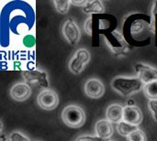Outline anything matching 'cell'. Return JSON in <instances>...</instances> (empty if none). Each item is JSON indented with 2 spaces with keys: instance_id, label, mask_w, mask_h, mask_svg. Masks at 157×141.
I'll use <instances>...</instances> for the list:
<instances>
[{
  "instance_id": "cell-1",
  "label": "cell",
  "mask_w": 157,
  "mask_h": 141,
  "mask_svg": "<svg viewBox=\"0 0 157 141\" xmlns=\"http://www.w3.org/2000/svg\"><path fill=\"white\" fill-rule=\"evenodd\" d=\"M110 86L114 92L121 96L127 97L144 90V83L137 76H117L111 81Z\"/></svg>"
},
{
  "instance_id": "cell-2",
  "label": "cell",
  "mask_w": 157,
  "mask_h": 141,
  "mask_svg": "<svg viewBox=\"0 0 157 141\" xmlns=\"http://www.w3.org/2000/svg\"><path fill=\"white\" fill-rule=\"evenodd\" d=\"M104 41L110 53L118 58L122 59L130 52V46L123 36L117 30H113L104 36Z\"/></svg>"
},
{
  "instance_id": "cell-3",
  "label": "cell",
  "mask_w": 157,
  "mask_h": 141,
  "mask_svg": "<svg viewBox=\"0 0 157 141\" xmlns=\"http://www.w3.org/2000/svg\"><path fill=\"white\" fill-rule=\"evenodd\" d=\"M63 122L69 128H79L84 126L86 120L84 109L76 105H69L65 106L61 114Z\"/></svg>"
},
{
  "instance_id": "cell-4",
  "label": "cell",
  "mask_w": 157,
  "mask_h": 141,
  "mask_svg": "<svg viewBox=\"0 0 157 141\" xmlns=\"http://www.w3.org/2000/svg\"><path fill=\"white\" fill-rule=\"evenodd\" d=\"M90 51L85 48L76 50L68 62V69L74 74H80L86 68V65L90 61Z\"/></svg>"
},
{
  "instance_id": "cell-5",
  "label": "cell",
  "mask_w": 157,
  "mask_h": 141,
  "mask_svg": "<svg viewBox=\"0 0 157 141\" xmlns=\"http://www.w3.org/2000/svg\"><path fill=\"white\" fill-rule=\"evenodd\" d=\"M37 103L41 109L46 111H52L58 106L59 96L57 93L51 88L43 89L38 95Z\"/></svg>"
},
{
  "instance_id": "cell-6",
  "label": "cell",
  "mask_w": 157,
  "mask_h": 141,
  "mask_svg": "<svg viewBox=\"0 0 157 141\" xmlns=\"http://www.w3.org/2000/svg\"><path fill=\"white\" fill-rule=\"evenodd\" d=\"M62 33L64 39L72 46H75L81 39V29L76 22L71 17L64 21L62 27Z\"/></svg>"
},
{
  "instance_id": "cell-7",
  "label": "cell",
  "mask_w": 157,
  "mask_h": 141,
  "mask_svg": "<svg viewBox=\"0 0 157 141\" xmlns=\"http://www.w3.org/2000/svg\"><path fill=\"white\" fill-rule=\"evenodd\" d=\"M22 77L27 83H37L39 86L47 89L50 86L49 83V77L48 73L40 69L29 70V71H23Z\"/></svg>"
},
{
  "instance_id": "cell-8",
  "label": "cell",
  "mask_w": 157,
  "mask_h": 141,
  "mask_svg": "<svg viewBox=\"0 0 157 141\" xmlns=\"http://www.w3.org/2000/svg\"><path fill=\"white\" fill-rule=\"evenodd\" d=\"M106 88L103 82L98 78H90L84 84V92L86 95L91 99H98L105 94Z\"/></svg>"
},
{
  "instance_id": "cell-9",
  "label": "cell",
  "mask_w": 157,
  "mask_h": 141,
  "mask_svg": "<svg viewBox=\"0 0 157 141\" xmlns=\"http://www.w3.org/2000/svg\"><path fill=\"white\" fill-rule=\"evenodd\" d=\"M137 77L144 83H149L157 81V68L146 64L144 62H138L134 66Z\"/></svg>"
},
{
  "instance_id": "cell-10",
  "label": "cell",
  "mask_w": 157,
  "mask_h": 141,
  "mask_svg": "<svg viewBox=\"0 0 157 141\" xmlns=\"http://www.w3.org/2000/svg\"><path fill=\"white\" fill-rule=\"evenodd\" d=\"M9 94L13 100L17 102H23L29 98L31 95V88L29 85V83L19 82L12 85Z\"/></svg>"
},
{
  "instance_id": "cell-11",
  "label": "cell",
  "mask_w": 157,
  "mask_h": 141,
  "mask_svg": "<svg viewBox=\"0 0 157 141\" xmlns=\"http://www.w3.org/2000/svg\"><path fill=\"white\" fill-rule=\"evenodd\" d=\"M123 121L139 127V125L143 122V112L141 108L137 106H125L123 111Z\"/></svg>"
},
{
  "instance_id": "cell-12",
  "label": "cell",
  "mask_w": 157,
  "mask_h": 141,
  "mask_svg": "<svg viewBox=\"0 0 157 141\" xmlns=\"http://www.w3.org/2000/svg\"><path fill=\"white\" fill-rule=\"evenodd\" d=\"M113 127L112 123H110L107 119L98 120L95 125V133L96 136L103 140H108L113 135Z\"/></svg>"
},
{
  "instance_id": "cell-13",
  "label": "cell",
  "mask_w": 157,
  "mask_h": 141,
  "mask_svg": "<svg viewBox=\"0 0 157 141\" xmlns=\"http://www.w3.org/2000/svg\"><path fill=\"white\" fill-rule=\"evenodd\" d=\"M124 106L120 104H112L106 109V119L110 123L119 124L123 121Z\"/></svg>"
},
{
  "instance_id": "cell-14",
  "label": "cell",
  "mask_w": 157,
  "mask_h": 141,
  "mask_svg": "<svg viewBox=\"0 0 157 141\" xmlns=\"http://www.w3.org/2000/svg\"><path fill=\"white\" fill-rule=\"evenodd\" d=\"M82 11L85 14L92 15V14H102L105 12V6L103 2L99 0L87 1L86 5L82 7Z\"/></svg>"
},
{
  "instance_id": "cell-15",
  "label": "cell",
  "mask_w": 157,
  "mask_h": 141,
  "mask_svg": "<svg viewBox=\"0 0 157 141\" xmlns=\"http://www.w3.org/2000/svg\"><path fill=\"white\" fill-rule=\"evenodd\" d=\"M139 129V127L138 126H133V125H131L125 121H122L121 123H119L117 125V131L118 133L122 136V137H129L132 132L136 131Z\"/></svg>"
},
{
  "instance_id": "cell-16",
  "label": "cell",
  "mask_w": 157,
  "mask_h": 141,
  "mask_svg": "<svg viewBox=\"0 0 157 141\" xmlns=\"http://www.w3.org/2000/svg\"><path fill=\"white\" fill-rule=\"evenodd\" d=\"M144 94L149 100H157V81L144 84Z\"/></svg>"
},
{
  "instance_id": "cell-17",
  "label": "cell",
  "mask_w": 157,
  "mask_h": 141,
  "mask_svg": "<svg viewBox=\"0 0 157 141\" xmlns=\"http://www.w3.org/2000/svg\"><path fill=\"white\" fill-rule=\"evenodd\" d=\"M52 4L58 13L65 15L68 13L70 9V5H72V2L69 0H54L52 1Z\"/></svg>"
},
{
  "instance_id": "cell-18",
  "label": "cell",
  "mask_w": 157,
  "mask_h": 141,
  "mask_svg": "<svg viewBox=\"0 0 157 141\" xmlns=\"http://www.w3.org/2000/svg\"><path fill=\"white\" fill-rule=\"evenodd\" d=\"M147 28V24L144 20H141V19H138V20H135L132 24V27H131V32L132 35L136 36L138 34H141L143 33Z\"/></svg>"
},
{
  "instance_id": "cell-19",
  "label": "cell",
  "mask_w": 157,
  "mask_h": 141,
  "mask_svg": "<svg viewBox=\"0 0 157 141\" xmlns=\"http://www.w3.org/2000/svg\"><path fill=\"white\" fill-rule=\"evenodd\" d=\"M127 141H147V138L145 133L142 129H138L134 132H132L128 138Z\"/></svg>"
},
{
  "instance_id": "cell-20",
  "label": "cell",
  "mask_w": 157,
  "mask_h": 141,
  "mask_svg": "<svg viewBox=\"0 0 157 141\" xmlns=\"http://www.w3.org/2000/svg\"><path fill=\"white\" fill-rule=\"evenodd\" d=\"M8 141H30V139L22 132L16 130V131H12L9 134Z\"/></svg>"
},
{
  "instance_id": "cell-21",
  "label": "cell",
  "mask_w": 157,
  "mask_h": 141,
  "mask_svg": "<svg viewBox=\"0 0 157 141\" xmlns=\"http://www.w3.org/2000/svg\"><path fill=\"white\" fill-rule=\"evenodd\" d=\"M148 109L151 112L155 121L157 122V100H150L148 102Z\"/></svg>"
},
{
  "instance_id": "cell-22",
  "label": "cell",
  "mask_w": 157,
  "mask_h": 141,
  "mask_svg": "<svg viewBox=\"0 0 157 141\" xmlns=\"http://www.w3.org/2000/svg\"><path fill=\"white\" fill-rule=\"evenodd\" d=\"M83 28H84V30H85L86 34L91 37L92 36V17L91 16L86 19Z\"/></svg>"
},
{
  "instance_id": "cell-23",
  "label": "cell",
  "mask_w": 157,
  "mask_h": 141,
  "mask_svg": "<svg viewBox=\"0 0 157 141\" xmlns=\"http://www.w3.org/2000/svg\"><path fill=\"white\" fill-rule=\"evenodd\" d=\"M75 141H105L99 139L97 136H91V135H82L76 138Z\"/></svg>"
},
{
  "instance_id": "cell-24",
  "label": "cell",
  "mask_w": 157,
  "mask_h": 141,
  "mask_svg": "<svg viewBox=\"0 0 157 141\" xmlns=\"http://www.w3.org/2000/svg\"><path fill=\"white\" fill-rule=\"evenodd\" d=\"M72 2V5H74V6H79V7H84L86 5V3H87V1H86V0H80V1H71Z\"/></svg>"
},
{
  "instance_id": "cell-25",
  "label": "cell",
  "mask_w": 157,
  "mask_h": 141,
  "mask_svg": "<svg viewBox=\"0 0 157 141\" xmlns=\"http://www.w3.org/2000/svg\"><path fill=\"white\" fill-rule=\"evenodd\" d=\"M7 138L5 136L4 130H3V124L1 123V141H7Z\"/></svg>"
},
{
  "instance_id": "cell-26",
  "label": "cell",
  "mask_w": 157,
  "mask_h": 141,
  "mask_svg": "<svg viewBox=\"0 0 157 141\" xmlns=\"http://www.w3.org/2000/svg\"><path fill=\"white\" fill-rule=\"evenodd\" d=\"M110 141H111V140H110Z\"/></svg>"
}]
</instances>
